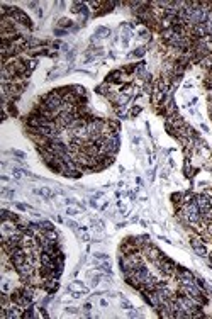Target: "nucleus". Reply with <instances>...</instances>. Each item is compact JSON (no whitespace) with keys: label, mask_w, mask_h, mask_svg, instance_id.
<instances>
[{"label":"nucleus","mask_w":212,"mask_h":319,"mask_svg":"<svg viewBox=\"0 0 212 319\" xmlns=\"http://www.w3.org/2000/svg\"><path fill=\"white\" fill-rule=\"evenodd\" d=\"M70 290H71V292H78V294H85L88 289H87L82 282H73V284H70Z\"/></svg>","instance_id":"1"},{"label":"nucleus","mask_w":212,"mask_h":319,"mask_svg":"<svg viewBox=\"0 0 212 319\" xmlns=\"http://www.w3.org/2000/svg\"><path fill=\"white\" fill-rule=\"evenodd\" d=\"M70 24H71V22H70V20H66V19H61V20H60V26H63V27L70 26Z\"/></svg>","instance_id":"2"}]
</instances>
